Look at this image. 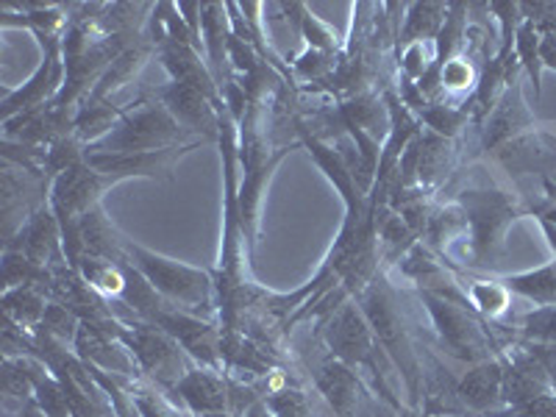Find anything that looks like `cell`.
<instances>
[{"instance_id":"7c38bea8","label":"cell","mask_w":556,"mask_h":417,"mask_svg":"<svg viewBox=\"0 0 556 417\" xmlns=\"http://www.w3.org/2000/svg\"><path fill=\"white\" fill-rule=\"evenodd\" d=\"M3 312H7L9 323L20 329H39L45 312H48V301L37 287H17V290H7Z\"/></svg>"},{"instance_id":"52a82bcc","label":"cell","mask_w":556,"mask_h":417,"mask_svg":"<svg viewBox=\"0 0 556 417\" xmlns=\"http://www.w3.org/2000/svg\"><path fill=\"white\" fill-rule=\"evenodd\" d=\"M424 301L429 306V315L434 320L437 331L443 337L445 345L459 356H468V359H479L486 351V337L481 334L479 323L462 309L459 304H454L451 298L440 295L434 290L424 292Z\"/></svg>"},{"instance_id":"7a4b0ae2","label":"cell","mask_w":556,"mask_h":417,"mask_svg":"<svg viewBox=\"0 0 556 417\" xmlns=\"http://www.w3.org/2000/svg\"><path fill=\"white\" fill-rule=\"evenodd\" d=\"M184 126L162 103H142L109 134L98 137L89 148V156H134V153L167 151L173 142L181 139Z\"/></svg>"},{"instance_id":"277c9868","label":"cell","mask_w":556,"mask_h":417,"mask_svg":"<svg viewBox=\"0 0 556 417\" xmlns=\"http://www.w3.org/2000/svg\"><path fill=\"white\" fill-rule=\"evenodd\" d=\"M359 309L365 312L367 323L374 326L376 337H379L381 348L392 356V362L401 367L406 384L417 395V379H420V370H417V356L412 351L409 331L404 326V315L395 306V295L387 287V281H370L365 290L359 292Z\"/></svg>"},{"instance_id":"d6986e66","label":"cell","mask_w":556,"mask_h":417,"mask_svg":"<svg viewBox=\"0 0 556 417\" xmlns=\"http://www.w3.org/2000/svg\"><path fill=\"white\" fill-rule=\"evenodd\" d=\"M240 417H273V412L267 409V404H265V401H256V404H251V406H248V409L242 412Z\"/></svg>"},{"instance_id":"3957f363","label":"cell","mask_w":556,"mask_h":417,"mask_svg":"<svg viewBox=\"0 0 556 417\" xmlns=\"http://www.w3.org/2000/svg\"><path fill=\"white\" fill-rule=\"evenodd\" d=\"M323 342L329 348V354L342 359L345 365L365 367L367 374L374 376L376 387L381 390V399L392 401L390 392V374H384V359H381V342L376 337L374 326L367 323L365 312L356 304H342L340 309L331 315L329 326L323 329ZM395 404V401H392Z\"/></svg>"},{"instance_id":"5b68a950","label":"cell","mask_w":556,"mask_h":417,"mask_svg":"<svg viewBox=\"0 0 556 417\" xmlns=\"http://www.w3.org/2000/svg\"><path fill=\"white\" fill-rule=\"evenodd\" d=\"M117 337L131 351L139 370L151 376L153 381H159L165 390H176L178 381L192 370L184 348L165 329H159L153 323L117 326Z\"/></svg>"},{"instance_id":"ac0fdd59","label":"cell","mask_w":556,"mask_h":417,"mask_svg":"<svg viewBox=\"0 0 556 417\" xmlns=\"http://www.w3.org/2000/svg\"><path fill=\"white\" fill-rule=\"evenodd\" d=\"M470 81V67L462 62H448L443 67V84L448 87H465Z\"/></svg>"},{"instance_id":"9c48e42d","label":"cell","mask_w":556,"mask_h":417,"mask_svg":"<svg viewBox=\"0 0 556 417\" xmlns=\"http://www.w3.org/2000/svg\"><path fill=\"white\" fill-rule=\"evenodd\" d=\"M76 351L87 365H96L112 374H134L137 362L128 354V348L121 345V337L92 320H81L76 334Z\"/></svg>"},{"instance_id":"5bb4252c","label":"cell","mask_w":556,"mask_h":417,"mask_svg":"<svg viewBox=\"0 0 556 417\" xmlns=\"http://www.w3.org/2000/svg\"><path fill=\"white\" fill-rule=\"evenodd\" d=\"M78 326H81V320L76 317V312L67 309V306L59 304V301H51V304H48V312H45L42 326H39V329H42L45 334L53 337V340H59V342H67V340L76 342Z\"/></svg>"},{"instance_id":"ba28073f","label":"cell","mask_w":556,"mask_h":417,"mask_svg":"<svg viewBox=\"0 0 556 417\" xmlns=\"http://www.w3.org/2000/svg\"><path fill=\"white\" fill-rule=\"evenodd\" d=\"M173 392L187 404L192 415L226 417V412L231 409V392L215 367H192Z\"/></svg>"},{"instance_id":"2e32d148","label":"cell","mask_w":556,"mask_h":417,"mask_svg":"<svg viewBox=\"0 0 556 417\" xmlns=\"http://www.w3.org/2000/svg\"><path fill=\"white\" fill-rule=\"evenodd\" d=\"M509 287H515L518 292L529 298H538L543 304L548 301H556V273L554 270H540L534 276H523V278H515L509 281Z\"/></svg>"},{"instance_id":"ffe728a7","label":"cell","mask_w":556,"mask_h":417,"mask_svg":"<svg viewBox=\"0 0 556 417\" xmlns=\"http://www.w3.org/2000/svg\"><path fill=\"white\" fill-rule=\"evenodd\" d=\"M17 417H48V415H45V412L39 409V406H28V409H23V412H20Z\"/></svg>"},{"instance_id":"8fae6325","label":"cell","mask_w":556,"mask_h":417,"mask_svg":"<svg viewBox=\"0 0 556 417\" xmlns=\"http://www.w3.org/2000/svg\"><path fill=\"white\" fill-rule=\"evenodd\" d=\"M162 98H165V106L170 109V114L181 126H190L195 131H206L208 137H215V109L208 106V96L203 89L192 87V84L173 81L162 92Z\"/></svg>"},{"instance_id":"30bf717a","label":"cell","mask_w":556,"mask_h":417,"mask_svg":"<svg viewBox=\"0 0 556 417\" xmlns=\"http://www.w3.org/2000/svg\"><path fill=\"white\" fill-rule=\"evenodd\" d=\"M59 217L53 215V208L39 206L31 217H28L23 226H20L17 240L9 242V251L20 253V256H26L28 262L34 265H48L53 260V253H56L59 245Z\"/></svg>"},{"instance_id":"8992f818","label":"cell","mask_w":556,"mask_h":417,"mask_svg":"<svg viewBox=\"0 0 556 417\" xmlns=\"http://www.w3.org/2000/svg\"><path fill=\"white\" fill-rule=\"evenodd\" d=\"M312 379L340 417H374L376 399L365 390V381L356 376L354 367L337 359L334 354L323 356L312 365Z\"/></svg>"},{"instance_id":"e0dca14e","label":"cell","mask_w":556,"mask_h":417,"mask_svg":"<svg viewBox=\"0 0 556 417\" xmlns=\"http://www.w3.org/2000/svg\"><path fill=\"white\" fill-rule=\"evenodd\" d=\"M440 7H415L412 9L409 26H406V39H417V37H431L440 23Z\"/></svg>"},{"instance_id":"9a60e30c","label":"cell","mask_w":556,"mask_h":417,"mask_svg":"<svg viewBox=\"0 0 556 417\" xmlns=\"http://www.w3.org/2000/svg\"><path fill=\"white\" fill-rule=\"evenodd\" d=\"M273 417H312V404L301 390H281L265 401Z\"/></svg>"},{"instance_id":"4fadbf2b","label":"cell","mask_w":556,"mask_h":417,"mask_svg":"<svg viewBox=\"0 0 556 417\" xmlns=\"http://www.w3.org/2000/svg\"><path fill=\"white\" fill-rule=\"evenodd\" d=\"M498 390H501L498 367L479 365L459 381V387H456V395H459L462 404L470 406V409H486V406L498 399Z\"/></svg>"},{"instance_id":"6da1fadb","label":"cell","mask_w":556,"mask_h":417,"mask_svg":"<svg viewBox=\"0 0 556 417\" xmlns=\"http://www.w3.org/2000/svg\"><path fill=\"white\" fill-rule=\"evenodd\" d=\"M126 265H131L139 276L146 278L148 285L156 290L162 301H167L176 309L201 315L212 309V295L215 285L206 270L190 265H178V262L159 256L142 245H134L126 240Z\"/></svg>"}]
</instances>
